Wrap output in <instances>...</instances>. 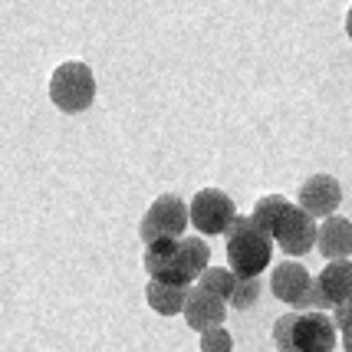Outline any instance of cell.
Returning a JSON list of instances; mask_svg holds the SVG:
<instances>
[{
    "mask_svg": "<svg viewBox=\"0 0 352 352\" xmlns=\"http://www.w3.org/2000/svg\"><path fill=\"white\" fill-rule=\"evenodd\" d=\"M208 261H211V247L204 237H195V234L152 241L145 244V257H142L152 280L178 283V287H191L204 274Z\"/></svg>",
    "mask_w": 352,
    "mask_h": 352,
    "instance_id": "obj_1",
    "label": "cell"
},
{
    "mask_svg": "<svg viewBox=\"0 0 352 352\" xmlns=\"http://www.w3.org/2000/svg\"><path fill=\"white\" fill-rule=\"evenodd\" d=\"M336 342V320L322 309H296L274 322L276 352H333Z\"/></svg>",
    "mask_w": 352,
    "mask_h": 352,
    "instance_id": "obj_2",
    "label": "cell"
},
{
    "mask_svg": "<svg viewBox=\"0 0 352 352\" xmlns=\"http://www.w3.org/2000/svg\"><path fill=\"white\" fill-rule=\"evenodd\" d=\"M228 241V267L237 276H261L274 257V237L263 234L247 214H237L224 230Z\"/></svg>",
    "mask_w": 352,
    "mask_h": 352,
    "instance_id": "obj_3",
    "label": "cell"
},
{
    "mask_svg": "<svg viewBox=\"0 0 352 352\" xmlns=\"http://www.w3.org/2000/svg\"><path fill=\"white\" fill-rule=\"evenodd\" d=\"M50 99L66 116L86 112L92 106V99H96V76H92L89 63L82 60L60 63L53 69V76H50Z\"/></svg>",
    "mask_w": 352,
    "mask_h": 352,
    "instance_id": "obj_4",
    "label": "cell"
},
{
    "mask_svg": "<svg viewBox=\"0 0 352 352\" xmlns=\"http://www.w3.org/2000/svg\"><path fill=\"white\" fill-rule=\"evenodd\" d=\"M270 290L276 300H283L293 309H322L320 293H316V276L296 261L276 263L270 274Z\"/></svg>",
    "mask_w": 352,
    "mask_h": 352,
    "instance_id": "obj_5",
    "label": "cell"
},
{
    "mask_svg": "<svg viewBox=\"0 0 352 352\" xmlns=\"http://www.w3.org/2000/svg\"><path fill=\"white\" fill-rule=\"evenodd\" d=\"M188 224H191L188 204L178 195H162L145 211L142 224H138V234H142L145 244H152V241H162V237H182Z\"/></svg>",
    "mask_w": 352,
    "mask_h": 352,
    "instance_id": "obj_6",
    "label": "cell"
},
{
    "mask_svg": "<svg viewBox=\"0 0 352 352\" xmlns=\"http://www.w3.org/2000/svg\"><path fill=\"white\" fill-rule=\"evenodd\" d=\"M191 211V224L198 234H224L230 228V221L237 217V208L230 195H224L221 188H204L195 195V201L188 204Z\"/></svg>",
    "mask_w": 352,
    "mask_h": 352,
    "instance_id": "obj_7",
    "label": "cell"
},
{
    "mask_svg": "<svg viewBox=\"0 0 352 352\" xmlns=\"http://www.w3.org/2000/svg\"><path fill=\"white\" fill-rule=\"evenodd\" d=\"M274 241L280 244L283 254L303 257V254H309L316 247V217L309 214V211H303V208L290 204V211L283 214L280 228H276Z\"/></svg>",
    "mask_w": 352,
    "mask_h": 352,
    "instance_id": "obj_8",
    "label": "cell"
},
{
    "mask_svg": "<svg viewBox=\"0 0 352 352\" xmlns=\"http://www.w3.org/2000/svg\"><path fill=\"white\" fill-rule=\"evenodd\" d=\"M184 322L191 329H211V326H221L228 320V300L217 296V293L204 290V287H188V300H184Z\"/></svg>",
    "mask_w": 352,
    "mask_h": 352,
    "instance_id": "obj_9",
    "label": "cell"
},
{
    "mask_svg": "<svg viewBox=\"0 0 352 352\" xmlns=\"http://www.w3.org/2000/svg\"><path fill=\"white\" fill-rule=\"evenodd\" d=\"M339 201H342V184L333 175H313L300 184V208L309 211L313 217L336 214Z\"/></svg>",
    "mask_w": 352,
    "mask_h": 352,
    "instance_id": "obj_10",
    "label": "cell"
},
{
    "mask_svg": "<svg viewBox=\"0 0 352 352\" xmlns=\"http://www.w3.org/2000/svg\"><path fill=\"white\" fill-rule=\"evenodd\" d=\"M316 293H320V307L326 313L352 300V261L339 257V261L326 263L322 274L316 276Z\"/></svg>",
    "mask_w": 352,
    "mask_h": 352,
    "instance_id": "obj_11",
    "label": "cell"
},
{
    "mask_svg": "<svg viewBox=\"0 0 352 352\" xmlns=\"http://www.w3.org/2000/svg\"><path fill=\"white\" fill-rule=\"evenodd\" d=\"M316 247L326 261H339L352 254V221L349 217L329 214L322 217V224L316 228Z\"/></svg>",
    "mask_w": 352,
    "mask_h": 352,
    "instance_id": "obj_12",
    "label": "cell"
},
{
    "mask_svg": "<svg viewBox=\"0 0 352 352\" xmlns=\"http://www.w3.org/2000/svg\"><path fill=\"white\" fill-rule=\"evenodd\" d=\"M145 300L148 307L158 313V316H175L184 309V300H188V287H178V283H162V280H148L145 287Z\"/></svg>",
    "mask_w": 352,
    "mask_h": 352,
    "instance_id": "obj_13",
    "label": "cell"
},
{
    "mask_svg": "<svg viewBox=\"0 0 352 352\" xmlns=\"http://www.w3.org/2000/svg\"><path fill=\"white\" fill-rule=\"evenodd\" d=\"M290 204H293V201L283 198V195H263V198L254 204L250 221H254L263 234H270V237H274L276 228H280V221H283V214L290 211Z\"/></svg>",
    "mask_w": 352,
    "mask_h": 352,
    "instance_id": "obj_14",
    "label": "cell"
},
{
    "mask_svg": "<svg viewBox=\"0 0 352 352\" xmlns=\"http://www.w3.org/2000/svg\"><path fill=\"white\" fill-rule=\"evenodd\" d=\"M234 283H237V274H234L230 267H204V274L198 276V287L217 293V296H224V300H230Z\"/></svg>",
    "mask_w": 352,
    "mask_h": 352,
    "instance_id": "obj_15",
    "label": "cell"
},
{
    "mask_svg": "<svg viewBox=\"0 0 352 352\" xmlns=\"http://www.w3.org/2000/svg\"><path fill=\"white\" fill-rule=\"evenodd\" d=\"M257 296H261V276H237V283H234V290H230L228 307L247 309V307L257 303Z\"/></svg>",
    "mask_w": 352,
    "mask_h": 352,
    "instance_id": "obj_16",
    "label": "cell"
},
{
    "mask_svg": "<svg viewBox=\"0 0 352 352\" xmlns=\"http://www.w3.org/2000/svg\"><path fill=\"white\" fill-rule=\"evenodd\" d=\"M201 352H234V336L224 329V322L201 333Z\"/></svg>",
    "mask_w": 352,
    "mask_h": 352,
    "instance_id": "obj_17",
    "label": "cell"
},
{
    "mask_svg": "<svg viewBox=\"0 0 352 352\" xmlns=\"http://www.w3.org/2000/svg\"><path fill=\"white\" fill-rule=\"evenodd\" d=\"M333 320H336V329H339V339H342V349L352 352V300L339 303L333 309Z\"/></svg>",
    "mask_w": 352,
    "mask_h": 352,
    "instance_id": "obj_18",
    "label": "cell"
},
{
    "mask_svg": "<svg viewBox=\"0 0 352 352\" xmlns=\"http://www.w3.org/2000/svg\"><path fill=\"white\" fill-rule=\"evenodd\" d=\"M346 33H349V40H352V7H349V14H346Z\"/></svg>",
    "mask_w": 352,
    "mask_h": 352,
    "instance_id": "obj_19",
    "label": "cell"
}]
</instances>
